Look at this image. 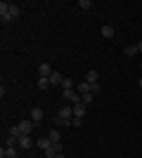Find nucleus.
<instances>
[{"label": "nucleus", "instance_id": "27", "mask_svg": "<svg viewBox=\"0 0 142 158\" xmlns=\"http://www.w3.org/2000/svg\"><path fill=\"white\" fill-rule=\"evenodd\" d=\"M137 50H140V52H142V40H140V43H137Z\"/></svg>", "mask_w": 142, "mask_h": 158}, {"label": "nucleus", "instance_id": "13", "mask_svg": "<svg viewBox=\"0 0 142 158\" xmlns=\"http://www.w3.org/2000/svg\"><path fill=\"white\" fill-rule=\"evenodd\" d=\"M76 92L78 94H88L90 92V83H78V85H76Z\"/></svg>", "mask_w": 142, "mask_h": 158}, {"label": "nucleus", "instance_id": "7", "mask_svg": "<svg viewBox=\"0 0 142 158\" xmlns=\"http://www.w3.org/2000/svg\"><path fill=\"white\" fill-rule=\"evenodd\" d=\"M62 83H64V78H62L59 71H52V73H50V85H62Z\"/></svg>", "mask_w": 142, "mask_h": 158}, {"label": "nucleus", "instance_id": "22", "mask_svg": "<svg viewBox=\"0 0 142 158\" xmlns=\"http://www.w3.org/2000/svg\"><path fill=\"white\" fill-rule=\"evenodd\" d=\"M78 7H81V10H90V7H93V2H90V0H81V2H78Z\"/></svg>", "mask_w": 142, "mask_h": 158}, {"label": "nucleus", "instance_id": "26", "mask_svg": "<svg viewBox=\"0 0 142 158\" xmlns=\"http://www.w3.org/2000/svg\"><path fill=\"white\" fill-rule=\"evenodd\" d=\"M52 149H54L57 153H62V142H54V144H52Z\"/></svg>", "mask_w": 142, "mask_h": 158}, {"label": "nucleus", "instance_id": "11", "mask_svg": "<svg viewBox=\"0 0 142 158\" xmlns=\"http://www.w3.org/2000/svg\"><path fill=\"white\" fill-rule=\"evenodd\" d=\"M36 144L41 146L43 151H47V149H50V146H52V142H50V137H41V139H38V142H36Z\"/></svg>", "mask_w": 142, "mask_h": 158}, {"label": "nucleus", "instance_id": "28", "mask_svg": "<svg viewBox=\"0 0 142 158\" xmlns=\"http://www.w3.org/2000/svg\"><path fill=\"white\" fill-rule=\"evenodd\" d=\"M137 85H140V87H142V78H140V80H137Z\"/></svg>", "mask_w": 142, "mask_h": 158}, {"label": "nucleus", "instance_id": "5", "mask_svg": "<svg viewBox=\"0 0 142 158\" xmlns=\"http://www.w3.org/2000/svg\"><path fill=\"white\" fill-rule=\"evenodd\" d=\"M31 146H33V139L28 137V135H21V137H19V149H24V151H28Z\"/></svg>", "mask_w": 142, "mask_h": 158}, {"label": "nucleus", "instance_id": "18", "mask_svg": "<svg viewBox=\"0 0 142 158\" xmlns=\"http://www.w3.org/2000/svg\"><path fill=\"white\" fill-rule=\"evenodd\" d=\"M76 87V83L71 78H64V83H62V90H74Z\"/></svg>", "mask_w": 142, "mask_h": 158}, {"label": "nucleus", "instance_id": "21", "mask_svg": "<svg viewBox=\"0 0 142 158\" xmlns=\"http://www.w3.org/2000/svg\"><path fill=\"white\" fill-rule=\"evenodd\" d=\"M102 92V85L100 83H93V85H90V94H100Z\"/></svg>", "mask_w": 142, "mask_h": 158}, {"label": "nucleus", "instance_id": "16", "mask_svg": "<svg viewBox=\"0 0 142 158\" xmlns=\"http://www.w3.org/2000/svg\"><path fill=\"white\" fill-rule=\"evenodd\" d=\"M100 33L104 35V38H111V35H114V26H102Z\"/></svg>", "mask_w": 142, "mask_h": 158}, {"label": "nucleus", "instance_id": "25", "mask_svg": "<svg viewBox=\"0 0 142 158\" xmlns=\"http://www.w3.org/2000/svg\"><path fill=\"white\" fill-rule=\"evenodd\" d=\"M81 123H83V118H74V120H71V125H74V127H81Z\"/></svg>", "mask_w": 142, "mask_h": 158}, {"label": "nucleus", "instance_id": "19", "mask_svg": "<svg viewBox=\"0 0 142 158\" xmlns=\"http://www.w3.org/2000/svg\"><path fill=\"white\" fill-rule=\"evenodd\" d=\"M10 137H14V139H19V137H21L19 125H12V127H10Z\"/></svg>", "mask_w": 142, "mask_h": 158}, {"label": "nucleus", "instance_id": "2", "mask_svg": "<svg viewBox=\"0 0 142 158\" xmlns=\"http://www.w3.org/2000/svg\"><path fill=\"white\" fill-rule=\"evenodd\" d=\"M0 19L2 21H12V17H10V2H0Z\"/></svg>", "mask_w": 142, "mask_h": 158}, {"label": "nucleus", "instance_id": "29", "mask_svg": "<svg viewBox=\"0 0 142 158\" xmlns=\"http://www.w3.org/2000/svg\"><path fill=\"white\" fill-rule=\"evenodd\" d=\"M0 158H5V156H2V153H0Z\"/></svg>", "mask_w": 142, "mask_h": 158}, {"label": "nucleus", "instance_id": "17", "mask_svg": "<svg viewBox=\"0 0 142 158\" xmlns=\"http://www.w3.org/2000/svg\"><path fill=\"white\" fill-rule=\"evenodd\" d=\"M47 87H50V78H38V90H43V92H45Z\"/></svg>", "mask_w": 142, "mask_h": 158}, {"label": "nucleus", "instance_id": "9", "mask_svg": "<svg viewBox=\"0 0 142 158\" xmlns=\"http://www.w3.org/2000/svg\"><path fill=\"white\" fill-rule=\"evenodd\" d=\"M74 118H85V104H74Z\"/></svg>", "mask_w": 142, "mask_h": 158}, {"label": "nucleus", "instance_id": "15", "mask_svg": "<svg viewBox=\"0 0 142 158\" xmlns=\"http://www.w3.org/2000/svg\"><path fill=\"white\" fill-rule=\"evenodd\" d=\"M47 137H50V142H52V144H54V142H62L59 130H50V132H47Z\"/></svg>", "mask_w": 142, "mask_h": 158}, {"label": "nucleus", "instance_id": "4", "mask_svg": "<svg viewBox=\"0 0 142 158\" xmlns=\"http://www.w3.org/2000/svg\"><path fill=\"white\" fill-rule=\"evenodd\" d=\"M36 127V123L33 120H21L19 123V130H21V135H31V130Z\"/></svg>", "mask_w": 142, "mask_h": 158}, {"label": "nucleus", "instance_id": "8", "mask_svg": "<svg viewBox=\"0 0 142 158\" xmlns=\"http://www.w3.org/2000/svg\"><path fill=\"white\" fill-rule=\"evenodd\" d=\"M31 120L38 125V123L43 120V109H38V106H36V109H31Z\"/></svg>", "mask_w": 142, "mask_h": 158}, {"label": "nucleus", "instance_id": "23", "mask_svg": "<svg viewBox=\"0 0 142 158\" xmlns=\"http://www.w3.org/2000/svg\"><path fill=\"white\" fill-rule=\"evenodd\" d=\"M93 97H95V94H90V92H88V94H81V99H83V104H85V106L93 102Z\"/></svg>", "mask_w": 142, "mask_h": 158}, {"label": "nucleus", "instance_id": "12", "mask_svg": "<svg viewBox=\"0 0 142 158\" xmlns=\"http://www.w3.org/2000/svg\"><path fill=\"white\" fill-rule=\"evenodd\" d=\"M137 52H140V50H137V45H128V47H123V54H126V57H135Z\"/></svg>", "mask_w": 142, "mask_h": 158}, {"label": "nucleus", "instance_id": "10", "mask_svg": "<svg viewBox=\"0 0 142 158\" xmlns=\"http://www.w3.org/2000/svg\"><path fill=\"white\" fill-rule=\"evenodd\" d=\"M97 80H100V73H97V71H88V73H85V83L93 85V83H97Z\"/></svg>", "mask_w": 142, "mask_h": 158}, {"label": "nucleus", "instance_id": "24", "mask_svg": "<svg viewBox=\"0 0 142 158\" xmlns=\"http://www.w3.org/2000/svg\"><path fill=\"white\" fill-rule=\"evenodd\" d=\"M71 120H74V118H71ZM71 120H59V118H57V123H59L62 127H69V125H71Z\"/></svg>", "mask_w": 142, "mask_h": 158}, {"label": "nucleus", "instance_id": "14", "mask_svg": "<svg viewBox=\"0 0 142 158\" xmlns=\"http://www.w3.org/2000/svg\"><path fill=\"white\" fill-rule=\"evenodd\" d=\"M19 5H17V2H10V17H12V19H17V17H19Z\"/></svg>", "mask_w": 142, "mask_h": 158}, {"label": "nucleus", "instance_id": "6", "mask_svg": "<svg viewBox=\"0 0 142 158\" xmlns=\"http://www.w3.org/2000/svg\"><path fill=\"white\" fill-rule=\"evenodd\" d=\"M54 69L50 64H38V73H41V78H50V73H52Z\"/></svg>", "mask_w": 142, "mask_h": 158}, {"label": "nucleus", "instance_id": "20", "mask_svg": "<svg viewBox=\"0 0 142 158\" xmlns=\"http://www.w3.org/2000/svg\"><path fill=\"white\" fill-rule=\"evenodd\" d=\"M5 146H19V139H14V137H10V135H7V139H5Z\"/></svg>", "mask_w": 142, "mask_h": 158}, {"label": "nucleus", "instance_id": "30", "mask_svg": "<svg viewBox=\"0 0 142 158\" xmlns=\"http://www.w3.org/2000/svg\"><path fill=\"white\" fill-rule=\"evenodd\" d=\"M140 66H142V64H140Z\"/></svg>", "mask_w": 142, "mask_h": 158}, {"label": "nucleus", "instance_id": "3", "mask_svg": "<svg viewBox=\"0 0 142 158\" xmlns=\"http://www.w3.org/2000/svg\"><path fill=\"white\" fill-rule=\"evenodd\" d=\"M0 153H2L5 158H19V146H5Z\"/></svg>", "mask_w": 142, "mask_h": 158}, {"label": "nucleus", "instance_id": "1", "mask_svg": "<svg viewBox=\"0 0 142 158\" xmlns=\"http://www.w3.org/2000/svg\"><path fill=\"white\" fill-rule=\"evenodd\" d=\"M57 118L59 120H71L74 118V106H62L59 113H57Z\"/></svg>", "mask_w": 142, "mask_h": 158}]
</instances>
